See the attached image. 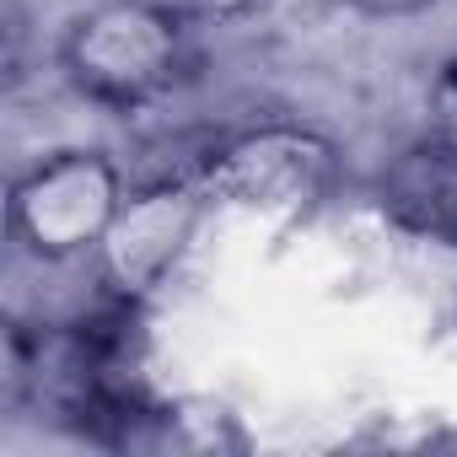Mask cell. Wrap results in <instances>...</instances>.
<instances>
[{
  "label": "cell",
  "mask_w": 457,
  "mask_h": 457,
  "mask_svg": "<svg viewBox=\"0 0 457 457\" xmlns=\"http://www.w3.org/2000/svg\"><path fill=\"white\" fill-rule=\"evenodd\" d=\"M65 87L108 113H145L172 97L194 65V22L172 0H92L60 33Z\"/></svg>",
  "instance_id": "1"
},
{
  "label": "cell",
  "mask_w": 457,
  "mask_h": 457,
  "mask_svg": "<svg viewBox=\"0 0 457 457\" xmlns=\"http://www.w3.org/2000/svg\"><path fill=\"white\" fill-rule=\"evenodd\" d=\"M210 210L259 215V220H307L339 188L345 151L328 129L302 119H259L220 135L188 162Z\"/></svg>",
  "instance_id": "2"
},
{
  "label": "cell",
  "mask_w": 457,
  "mask_h": 457,
  "mask_svg": "<svg viewBox=\"0 0 457 457\" xmlns=\"http://www.w3.org/2000/svg\"><path fill=\"white\" fill-rule=\"evenodd\" d=\"M124 167L97 145H60L28 162L6 188V237L22 259L60 270L97 259L124 204Z\"/></svg>",
  "instance_id": "3"
},
{
  "label": "cell",
  "mask_w": 457,
  "mask_h": 457,
  "mask_svg": "<svg viewBox=\"0 0 457 457\" xmlns=\"http://www.w3.org/2000/svg\"><path fill=\"white\" fill-rule=\"evenodd\" d=\"M210 199L204 188L194 183V172L183 167L178 178H151V183H135L108 226V237L97 248V286L108 302H129L140 307L172 270L178 259L188 253L199 220H204Z\"/></svg>",
  "instance_id": "4"
},
{
  "label": "cell",
  "mask_w": 457,
  "mask_h": 457,
  "mask_svg": "<svg viewBox=\"0 0 457 457\" xmlns=\"http://www.w3.org/2000/svg\"><path fill=\"white\" fill-rule=\"evenodd\" d=\"M382 210L403 232L457 248V151L414 140L382 178Z\"/></svg>",
  "instance_id": "5"
},
{
  "label": "cell",
  "mask_w": 457,
  "mask_h": 457,
  "mask_svg": "<svg viewBox=\"0 0 457 457\" xmlns=\"http://www.w3.org/2000/svg\"><path fill=\"white\" fill-rule=\"evenodd\" d=\"M124 446L151 452H243L248 430L237 414L215 398H178V403H145Z\"/></svg>",
  "instance_id": "6"
},
{
  "label": "cell",
  "mask_w": 457,
  "mask_h": 457,
  "mask_svg": "<svg viewBox=\"0 0 457 457\" xmlns=\"http://www.w3.org/2000/svg\"><path fill=\"white\" fill-rule=\"evenodd\" d=\"M420 140H436V145H452L457 151V54H446L430 81H425V97H420Z\"/></svg>",
  "instance_id": "7"
},
{
  "label": "cell",
  "mask_w": 457,
  "mask_h": 457,
  "mask_svg": "<svg viewBox=\"0 0 457 457\" xmlns=\"http://www.w3.org/2000/svg\"><path fill=\"white\" fill-rule=\"evenodd\" d=\"M172 6L204 28H237V22H259L275 0H172Z\"/></svg>",
  "instance_id": "8"
},
{
  "label": "cell",
  "mask_w": 457,
  "mask_h": 457,
  "mask_svg": "<svg viewBox=\"0 0 457 457\" xmlns=\"http://www.w3.org/2000/svg\"><path fill=\"white\" fill-rule=\"evenodd\" d=\"M345 6H355L361 17H420L441 0H345Z\"/></svg>",
  "instance_id": "9"
}]
</instances>
